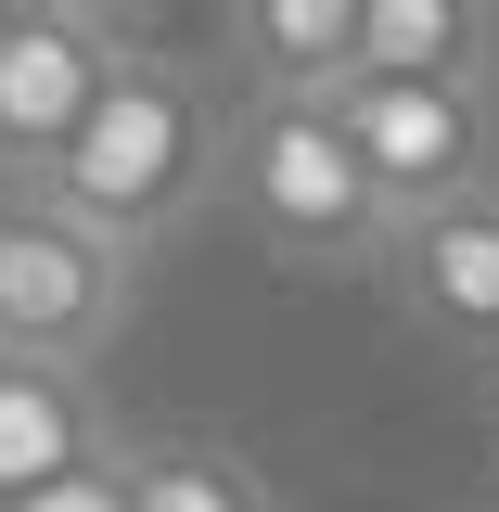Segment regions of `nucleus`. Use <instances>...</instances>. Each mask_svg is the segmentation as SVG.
I'll return each instance as SVG.
<instances>
[{"instance_id": "nucleus-1", "label": "nucleus", "mask_w": 499, "mask_h": 512, "mask_svg": "<svg viewBox=\"0 0 499 512\" xmlns=\"http://www.w3.org/2000/svg\"><path fill=\"white\" fill-rule=\"evenodd\" d=\"M218 128H231L218 64H180V52L141 39V52L103 77L90 128L64 141V167H52L39 192H52L90 244H116L128 269H141L167 231H192V218L218 205Z\"/></svg>"}, {"instance_id": "nucleus-2", "label": "nucleus", "mask_w": 499, "mask_h": 512, "mask_svg": "<svg viewBox=\"0 0 499 512\" xmlns=\"http://www.w3.org/2000/svg\"><path fill=\"white\" fill-rule=\"evenodd\" d=\"M218 192L244 205V231L282 269H372L384 256V205L359 180V154L333 141V103H244L218 128Z\"/></svg>"}, {"instance_id": "nucleus-3", "label": "nucleus", "mask_w": 499, "mask_h": 512, "mask_svg": "<svg viewBox=\"0 0 499 512\" xmlns=\"http://www.w3.org/2000/svg\"><path fill=\"white\" fill-rule=\"evenodd\" d=\"M128 308H141V269L116 244H90L52 192H0V359L103 372Z\"/></svg>"}, {"instance_id": "nucleus-4", "label": "nucleus", "mask_w": 499, "mask_h": 512, "mask_svg": "<svg viewBox=\"0 0 499 512\" xmlns=\"http://www.w3.org/2000/svg\"><path fill=\"white\" fill-rule=\"evenodd\" d=\"M333 141L359 154L384 231L499 192V103L487 90H397V77H346L333 90Z\"/></svg>"}, {"instance_id": "nucleus-5", "label": "nucleus", "mask_w": 499, "mask_h": 512, "mask_svg": "<svg viewBox=\"0 0 499 512\" xmlns=\"http://www.w3.org/2000/svg\"><path fill=\"white\" fill-rule=\"evenodd\" d=\"M141 52L128 13L90 0H0V192H39L64 167V141L90 128L103 77Z\"/></svg>"}, {"instance_id": "nucleus-6", "label": "nucleus", "mask_w": 499, "mask_h": 512, "mask_svg": "<svg viewBox=\"0 0 499 512\" xmlns=\"http://www.w3.org/2000/svg\"><path fill=\"white\" fill-rule=\"evenodd\" d=\"M372 282H384L410 320H423L436 346H474V359H499V192H474V205H436V218H410V231H384Z\"/></svg>"}, {"instance_id": "nucleus-7", "label": "nucleus", "mask_w": 499, "mask_h": 512, "mask_svg": "<svg viewBox=\"0 0 499 512\" xmlns=\"http://www.w3.org/2000/svg\"><path fill=\"white\" fill-rule=\"evenodd\" d=\"M116 410H103V384L90 372H39V359H0V512L64 487V474H90V461H116Z\"/></svg>"}, {"instance_id": "nucleus-8", "label": "nucleus", "mask_w": 499, "mask_h": 512, "mask_svg": "<svg viewBox=\"0 0 499 512\" xmlns=\"http://www.w3.org/2000/svg\"><path fill=\"white\" fill-rule=\"evenodd\" d=\"M359 77V0H244L231 13V77L244 103H333Z\"/></svg>"}, {"instance_id": "nucleus-9", "label": "nucleus", "mask_w": 499, "mask_h": 512, "mask_svg": "<svg viewBox=\"0 0 499 512\" xmlns=\"http://www.w3.org/2000/svg\"><path fill=\"white\" fill-rule=\"evenodd\" d=\"M359 77L487 90L499 77V13H474V0H359Z\"/></svg>"}, {"instance_id": "nucleus-10", "label": "nucleus", "mask_w": 499, "mask_h": 512, "mask_svg": "<svg viewBox=\"0 0 499 512\" xmlns=\"http://www.w3.org/2000/svg\"><path fill=\"white\" fill-rule=\"evenodd\" d=\"M116 474H128V512H282L256 448L231 436H116Z\"/></svg>"}, {"instance_id": "nucleus-11", "label": "nucleus", "mask_w": 499, "mask_h": 512, "mask_svg": "<svg viewBox=\"0 0 499 512\" xmlns=\"http://www.w3.org/2000/svg\"><path fill=\"white\" fill-rule=\"evenodd\" d=\"M13 512H128V474L90 461V474H64V487H39V500H13Z\"/></svg>"}]
</instances>
